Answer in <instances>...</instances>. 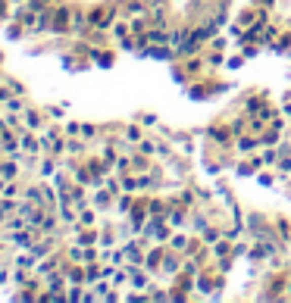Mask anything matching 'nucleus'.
Segmentation results:
<instances>
[{
	"label": "nucleus",
	"instance_id": "obj_1",
	"mask_svg": "<svg viewBox=\"0 0 291 303\" xmlns=\"http://www.w3.org/2000/svg\"><path fill=\"white\" fill-rule=\"evenodd\" d=\"M19 141H22V150L25 153H34L41 147V141H34V135H28V132H19Z\"/></svg>",
	"mask_w": 291,
	"mask_h": 303
},
{
	"label": "nucleus",
	"instance_id": "obj_2",
	"mask_svg": "<svg viewBox=\"0 0 291 303\" xmlns=\"http://www.w3.org/2000/svg\"><path fill=\"white\" fill-rule=\"evenodd\" d=\"M19 144H22V141H16V135H4L0 150H4V153H19Z\"/></svg>",
	"mask_w": 291,
	"mask_h": 303
},
{
	"label": "nucleus",
	"instance_id": "obj_3",
	"mask_svg": "<svg viewBox=\"0 0 291 303\" xmlns=\"http://www.w3.org/2000/svg\"><path fill=\"white\" fill-rule=\"evenodd\" d=\"M16 163H19V159H16ZM16 163H4V166H0V178H4V182H13V175H16Z\"/></svg>",
	"mask_w": 291,
	"mask_h": 303
},
{
	"label": "nucleus",
	"instance_id": "obj_4",
	"mask_svg": "<svg viewBox=\"0 0 291 303\" xmlns=\"http://www.w3.org/2000/svg\"><path fill=\"white\" fill-rule=\"evenodd\" d=\"M4 197H7V200H16V197H19V188H16L13 182H7V185H4Z\"/></svg>",
	"mask_w": 291,
	"mask_h": 303
},
{
	"label": "nucleus",
	"instance_id": "obj_5",
	"mask_svg": "<svg viewBox=\"0 0 291 303\" xmlns=\"http://www.w3.org/2000/svg\"><path fill=\"white\" fill-rule=\"evenodd\" d=\"M125 259H129L132 266H138V263H141V253H138V247H125Z\"/></svg>",
	"mask_w": 291,
	"mask_h": 303
},
{
	"label": "nucleus",
	"instance_id": "obj_6",
	"mask_svg": "<svg viewBox=\"0 0 291 303\" xmlns=\"http://www.w3.org/2000/svg\"><path fill=\"white\" fill-rule=\"evenodd\" d=\"M25 125H28V128H38V125H41L38 113H31V110H28V113H25Z\"/></svg>",
	"mask_w": 291,
	"mask_h": 303
},
{
	"label": "nucleus",
	"instance_id": "obj_7",
	"mask_svg": "<svg viewBox=\"0 0 291 303\" xmlns=\"http://www.w3.org/2000/svg\"><path fill=\"white\" fill-rule=\"evenodd\" d=\"M4 125L13 128V132H19V119H16V116H7V119H4Z\"/></svg>",
	"mask_w": 291,
	"mask_h": 303
},
{
	"label": "nucleus",
	"instance_id": "obj_8",
	"mask_svg": "<svg viewBox=\"0 0 291 303\" xmlns=\"http://www.w3.org/2000/svg\"><path fill=\"white\" fill-rule=\"evenodd\" d=\"M53 172V159H44V163H41V175H50Z\"/></svg>",
	"mask_w": 291,
	"mask_h": 303
},
{
	"label": "nucleus",
	"instance_id": "obj_9",
	"mask_svg": "<svg viewBox=\"0 0 291 303\" xmlns=\"http://www.w3.org/2000/svg\"><path fill=\"white\" fill-rule=\"evenodd\" d=\"M157 263H160V253H151V256H148V263H144V266H148V269H154Z\"/></svg>",
	"mask_w": 291,
	"mask_h": 303
},
{
	"label": "nucleus",
	"instance_id": "obj_10",
	"mask_svg": "<svg viewBox=\"0 0 291 303\" xmlns=\"http://www.w3.org/2000/svg\"><path fill=\"white\" fill-rule=\"evenodd\" d=\"M79 244H94V235H91V231H85V235L79 238Z\"/></svg>",
	"mask_w": 291,
	"mask_h": 303
}]
</instances>
